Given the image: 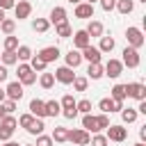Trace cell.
<instances>
[{"mask_svg":"<svg viewBox=\"0 0 146 146\" xmlns=\"http://www.w3.org/2000/svg\"><path fill=\"white\" fill-rule=\"evenodd\" d=\"M43 128H46L43 119H34V121H32V125L27 128V132H30V135H43Z\"/></svg>","mask_w":146,"mask_h":146,"instance_id":"cell-33","label":"cell"},{"mask_svg":"<svg viewBox=\"0 0 146 146\" xmlns=\"http://www.w3.org/2000/svg\"><path fill=\"white\" fill-rule=\"evenodd\" d=\"M30 114H32L34 119H43V116H46V100L32 98V100H30Z\"/></svg>","mask_w":146,"mask_h":146,"instance_id":"cell-13","label":"cell"},{"mask_svg":"<svg viewBox=\"0 0 146 146\" xmlns=\"http://www.w3.org/2000/svg\"><path fill=\"white\" fill-rule=\"evenodd\" d=\"M21 146H34V144H21Z\"/></svg>","mask_w":146,"mask_h":146,"instance_id":"cell-59","label":"cell"},{"mask_svg":"<svg viewBox=\"0 0 146 146\" xmlns=\"http://www.w3.org/2000/svg\"><path fill=\"white\" fill-rule=\"evenodd\" d=\"M114 7L119 9V14L128 16V14H132V9H135V0H116Z\"/></svg>","mask_w":146,"mask_h":146,"instance_id":"cell-22","label":"cell"},{"mask_svg":"<svg viewBox=\"0 0 146 146\" xmlns=\"http://www.w3.org/2000/svg\"><path fill=\"white\" fill-rule=\"evenodd\" d=\"M0 62H2V66H11V64H18L16 50H5V52L0 55Z\"/></svg>","mask_w":146,"mask_h":146,"instance_id":"cell-25","label":"cell"},{"mask_svg":"<svg viewBox=\"0 0 146 146\" xmlns=\"http://www.w3.org/2000/svg\"><path fill=\"white\" fill-rule=\"evenodd\" d=\"M59 55H62V52H59V48H57V46H46V48H41V50L36 52V57H39V59H43L46 64L55 62Z\"/></svg>","mask_w":146,"mask_h":146,"instance_id":"cell-8","label":"cell"},{"mask_svg":"<svg viewBox=\"0 0 146 146\" xmlns=\"http://www.w3.org/2000/svg\"><path fill=\"white\" fill-rule=\"evenodd\" d=\"M87 80H100L105 73H103V64H89V68H87Z\"/></svg>","mask_w":146,"mask_h":146,"instance_id":"cell-24","label":"cell"},{"mask_svg":"<svg viewBox=\"0 0 146 146\" xmlns=\"http://www.w3.org/2000/svg\"><path fill=\"white\" fill-rule=\"evenodd\" d=\"M5 18H7V16H5V11H2V9H0V23H2V21H5Z\"/></svg>","mask_w":146,"mask_h":146,"instance_id":"cell-54","label":"cell"},{"mask_svg":"<svg viewBox=\"0 0 146 146\" xmlns=\"http://www.w3.org/2000/svg\"><path fill=\"white\" fill-rule=\"evenodd\" d=\"M84 2H89V5H94V2H98V0H84Z\"/></svg>","mask_w":146,"mask_h":146,"instance_id":"cell-57","label":"cell"},{"mask_svg":"<svg viewBox=\"0 0 146 146\" xmlns=\"http://www.w3.org/2000/svg\"><path fill=\"white\" fill-rule=\"evenodd\" d=\"M71 5H80V2H84V0H68Z\"/></svg>","mask_w":146,"mask_h":146,"instance_id":"cell-55","label":"cell"},{"mask_svg":"<svg viewBox=\"0 0 146 146\" xmlns=\"http://www.w3.org/2000/svg\"><path fill=\"white\" fill-rule=\"evenodd\" d=\"M0 105H2V112H5V114H11V112L16 110V100H9V98H7V100H2Z\"/></svg>","mask_w":146,"mask_h":146,"instance_id":"cell-44","label":"cell"},{"mask_svg":"<svg viewBox=\"0 0 146 146\" xmlns=\"http://www.w3.org/2000/svg\"><path fill=\"white\" fill-rule=\"evenodd\" d=\"M103 73H105L107 78H119V75L123 73V64H121V59H110V62L103 66Z\"/></svg>","mask_w":146,"mask_h":146,"instance_id":"cell-9","label":"cell"},{"mask_svg":"<svg viewBox=\"0 0 146 146\" xmlns=\"http://www.w3.org/2000/svg\"><path fill=\"white\" fill-rule=\"evenodd\" d=\"M52 75H55V80H57V82H62V84H71V82H73V78H75L73 68H68V66H59Z\"/></svg>","mask_w":146,"mask_h":146,"instance_id":"cell-10","label":"cell"},{"mask_svg":"<svg viewBox=\"0 0 146 146\" xmlns=\"http://www.w3.org/2000/svg\"><path fill=\"white\" fill-rule=\"evenodd\" d=\"M62 114H64L66 119H75V116H78V110H75V107H73V110H62Z\"/></svg>","mask_w":146,"mask_h":146,"instance_id":"cell-49","label":"cell"},{"mask_svg":"<svg viewBox=\"0 0 146 146\" xmlns=\"http://www.w3.org/2000/svg\"><path fill=\"white\" fill-rule=\"evenodd\" d=\"M11 135H14V130H9V128H0V141H9Z\"/></svg>","mask_w":146,"mask_h":146,"instance_id":"cell-46","label":"cell"},{"mask_svg":"<svg viewBox=\"0 0 146 146\" xmlns=\"http://www.w3.org/2000/svg\"><path fill=\"white\" fill-rule=\"evenodd\" d=\"M39 84H41L43 89H52V84H55V75H52V73H46V71H43V73L39 75Z\"/></svg>","mask_w":146,"mask_h":146,"instance_id":"cell-30","label":"cell"},{"mask_svg":"<svg viewBox=\"0 0 146 146\" xmlns=\"http://www.w3.org/2000/svg\"><path fill=\"white\" fill-rule=\"evenodd\" d=\"M139 2H146V0H139Z\"/></svg>","mask_w":146,"mask_h":146,"instance_id":"cell-60","label":"cell"},{"mask_svg":"<svg viewBox=\"0 0 146 146\" xmlns=\"http://www.w3.org/2000/svg\"><path fill=\"white\" fill-rule=\"evenodd\" d=\"M50 139L57 141V144H64V141L68 139V128H55L52 135H50Z\"/></svg>","mask_w":146,"mask_h":146,"instance_id":"cell-27","label":"cell"},{"mask_svg":"<svg viewBox=\"0 0 146 146\" xmlns=\"http://www.w3.org/2000/svg\"><path fill=\"white\" fill-rule=\"evenodd\" d=\"M105 137H107V141H125L128 139V128H123V125H107L105 128Z\"/></svg>","mask_w":146,"mask_h":146,"instance_id":"cell-4","label":"cell"},{"mask_svg":"<svg viewBox=\"0 0 146 146\" xmlns=\"http://www.w3.org/2000/svg\"><path fill=\"white\" fill-rule=\"evenodd\" d=\"M125 94L135 100H146V87L141 82H128L125 84Z\"/></svg>","mask_w":146,"mask_h":146,"instance_id":"cell-6","label":"cell"},{"mask_svg":"<svg viewBox=\"0 0 146 146\" xmlns=\"http://www.w3.org/2000/svg\"><path fill=\"white\" fill-rule=\"evenodd\" d=\"M64 57H66V66H68V68H78V66L82 64V55H80V50H75V48H71Z\"/></svg>","mask_w":146,"mask_h":146,"instance_id":"cell-17","label":"cell"},{"mask_svg":"<svg viewBox=\"0 0 146 146\" xmlns=\"http://www.w3.org/2000/svg\"><path fill=\"white\" fill-rule=\"evenodd\" d=\"M0 30H2L7 36H9V34H14V30H16V21H14V18H5V21L0 23Z\"/></svg>","mask_w":146,"mask_h":146,"instance_id":"cell-34","label":"cell"},{"mask_svg":"<svg viewBox=\"0 0 146 146\" xmlns=\"http://www.w3.org/2000/svg\"><path fill=\"white\" fill-rule=\"evenodd\" d=\"M18 82L23 84V87H30V84H34L36 82V73L30 68V64H25V62H21L18 64Z\"/></svg>","mask_w":146,"mask_h":146,"instance_id":"cell-1","label":"cell"},{"mask_svg":"<svg viewBox=\"0 0 146 146\" xmlns=\"http://www.w3.org/2000/svg\"><path fill=\"white\" fill-rule=\"evenodd\" d=\"M82 130L87 132H98V123H96V116L94 114H82Z\"/></svg>","mask_w":146,"mask_h":146,"instance_id":"cell-19","label":"cell"},{"mask_svg":"<svg viewBox=\"0 0 146 146\" xmlns=\"http://www.w3.org/2000/svg\"><path fill=\"white\" fill-rule=\"evenodd\" d=\"M110 98L116 100V103H123V100L128 98V94H125V84H114V87L110 89Z\"/></svg>","mask_w":146,"mask_h":146,"instance_id":"cell-18","label":"cell"},{"mask_svg":"<svg viewBox=\"0 0 146 146\" xmlns=\"http://www.w3.org/2000/svg\"><path fill=\"white\" fill-rule=\"evenodd\" d=\"M52 144H55V141H52L48 135H36V144H34V146H52Z\"/></svg>","mask_w":146,"mask_h":146,"instance_id":"cell-45","label":"cell"},{"mask_svg":"<svg viewBox=\"0 0 146 146\" xmlns=\"http://www.w3.org/2000/svg\"><path fill=\"white\" fill-rule=\"evenodd\" d=\"M16 125H18V121H16L11 114H5V116L0 119V128H9V130H16Z\"/></svg>","mask_w":146,"mask_h":146,"instance_id":"cell-38","label":"cell"},{"mask_svg":"<svg viewBox=\"0 0 146 146\" xmlns=\"http://www.w3.org/2000/svg\"><path fill=\"white\" fill-rule=\"evenodd\" d=\"M7 75H9L7 66H2V64H0V82H5V80H7Z\"/></svg>","mask_w":146,"mask_h":146,"instance_id":"cell-50","label":"cell"},{"mask_svg":"<svg viewBox=\"0 0 146 146\" xmlns=\"http://www.w3.org/2000/svg\"><path fill=\"white\" fill-rule=\"evenodd\" d=\"M139 137H141V141H146V125L139 128Z\"/></svg>","mask_w":146,"mask_h":146,"instance_id":"cell-51","label":"cell"},{"mask_svg":"<svg viewBox=\"0 0 146 146\" xmlns=\"http://www.w3.org/2000/svg\"><path fill=\"white\" fill-rule=\"evenodd\" d=\"M139 62H141L139 50H135V48L125 46V48H123V59H121V64H123V66H128V68H137V66H139Z\"/></svg>","mask_w":146,"mask_h":146,"instance_id":"cell-3","label":"cell"},{"mask_svg":"<svg viewBox=\"0 0 146 146\" xmlns=\"http://www.w3.org/2000/svg\"><path fill=\"white\" fill-rule=\"evenodd\" d=\"M80 55H82V59H87L89 64H100V57H103V52L96 48V46H87V48H82L80 50Z\"/></svg>","mask_w":146,"mask_h":146,"instance_id":"cell-7","label":"cell"},{"mask_svg":"<svg viewBox=\"0 0 146 146\" xmlns=\"http://www.w3.org/2000/svg\"><path fill=\"white\" fill-rule=\"evenodd\" d=\"M57 114H62L59 100H46V116H57Z\"/></svg>","mask_w":146,"mask_h":146,"instance_id":"cell-26","label":"cell"},{"mask_svg":"<svg viewBox=\"0 0 146 146\" xmlns=\"http://www.w3.org/2000/svg\"><path fill=\"white\" fill-rule=\"evenodd\" d=\"M75 110H78L80 114H91V100H89V98L78 100V103H75Z\"/></svg>","mask_w":146,"mask_h":146,"instance_id":"cell-37","label":"cell"},{"mask_svg":"<svg viewBox=\"0 0 146 146\" xmlns=\"http://www.w3.org/2000/svg\"><path fill=\"white\" fill-rule=\"evenodd\" d=\"M89 139H91V135H89L87 130L75 128V130H68V139H66V141H71V144H75V146H87Z\"/></svg>","mask_w":146,"mask_h":146,"instance_id":"cell-5","label":"cell"},{"mask_svg":"<svg viewBox=\"0 0 146 146\" xmlns=\"http://www.w3.org/2000/svg\"><path fill=\"white\" fill-rule=\"evenodd\" d=\"M21 43H18V36H14V34H9V36H5V50H16Z\"/></svg>","mask_w":146,"mask_h":146,"instance_id":"cell-39","label":"cell"},{"mask_svg":"<svg viewBox=\"0 0 146 146\" xmlns=\"http://www.w3.org/2000/svg\"><path fill=\"white\" fill-rule=\"evenodd\" d=\"M135 146H146V144H144V141H137V144H135Z\"/></svg>","mask_w":146,"mask_h":146,"instance_id":"cell-56","label":"cell"},{"mask_svg":"<svg viewBox=\"0 0 146 146\" xmlns=\"http://www.w3.org/2000/svg\"><path fill=\"white\" fill-rule=\"evenodd\" d=\"M14 14H16L18 21H23V18H27V16L32 14V5H30L27 0H18V2L14 5Z\"/></svg>","mask_w":146,"mask_h":146,"instance_id":"cell-14","label":"cell"},{"mask_svg":"<svg viewBox=\"0 0 146 146\" xmlns=\"http://www.w3.org/2000/svg\"><path fill=\"white\" fill-rule=\"evenodd\" d=\"M2 100H7V94H5V89L0 87V103H2Z\"/></svg>","mask_w":146,"mask_h":146,"instance_id":"cell-52","label":"cell"},{"mask_svg":"<svg viewBox=\"0 0 146 146\" xmlns=\"http://www.w3.org/2000/svg\"><path fill=\"white\" fill-rule=\"evenodd\" d=\"M55 32H57V36H59V39H68V36L73 34V27L68 25V21H64V23L55 25Z\"/></svg>","mask_w":146,"mask_h":146,"instance_id":"cell-23","label":"cell"},{"mask_svg":"<svg viewBox=\"0 0 146 146\" xmlns=\"http://www.w3.org/2000/svg\"><path fill=\"white\" fill-rule=\"evenodd\" d=\"M71 84H73V89H75V91H87V87H89V80H87V78H80V75H75Z\"/></svg>","mask_w":146,"mask_h":146,"instance_id":"cell-36","label":"cell"},{"mask_svg":"<svg viewBox=\"0 0 146 146\" xmlns=\"http://www.w3.org/2000/svg\"><path fill=\"white\" fill-rule=\"evenodd\" d=\"M48 27H50V23H48V18H36V21H32V30L34 32H48Z\"/></svg>","mask_w":146,"mask_h":146,"instance_id":"cell-31","label":"cell"},{"mask_svg":"<svg viewBox=\"0 0 146 146\" xmlns=\"http://www.w3.org/2000/svg\"><path fill=\"white\" fill-rule=\"evenodd\" d=\"M137 110H132V107H128V110H121V119H123V123H135L137 121Z\"/></svg>","mask_w":146,"mask_h":146,"instance_id":"cell-32","label":"cell"},{"mask_svg":"<svg viewBox=\"0 0 146 146\" xmlns=\"http://www.w3.org/2000/svg\"><path fill=\"white\" fill-rule=\"evenodd\" d=\"M32 121H34V116H32L30 112H27V114H21V116H18V125H21V128H25V130H27V128L32 125Z\"/></svg>","mask_w":146,"mask_h":146,"instance_id":"cell-41","label":"cell"},{"mask_svg":"<svg viewBox=\"0 0 146 146\" xmlns=\"http://www.w3.org/2000/svg\"><path fill=\"white\" fill-rule=\"evenodd\" d=\"M75 103H78V100H75V98H73L71 94H66V96H64V98L59 100V105H62V110H73V107H75Z\"/></svg>","mask_w":146,"mask_h":146,"instance_id":"cell-40","label":"cell"},{"mask_svg":"<svg viewBox=\"0 0 146 146\" xmlns=\"http://www.w3.org/2000/svg\"><path fill=\"white\" fill-rule=\"evenodd\" d=\"M89 144H91V146H107L110 141H107V137H105V135H98V132H96V135L89 139Z\"/></svg>","mask_w":146,"mask_h":146,"instance_id":"cell-42","label":"cell"},{"mask_svg":"<svg viewBox=\"0 0 146 146\" xmlns=\"http://www.w3.org/2000/svg\"><path fill=\"white\" fill-rule=\"evenodd\" d=\"M5 94H7V98H9V100H16V103H18V100L23 98V94H25V91H23V84L16 80V82H9V84H7Z\"/></svg>","mask_w":146,"mask_h":146,"instance_id":"cell-11","label":"cell"},{"mask_svg":"<svg viewBox=\"0 0 146 146\" xmlns=\"http://www.w3.org/2000/svg\"><path fill=\"white\" fill-rule=\"evenodd\" d=\"M125 41H128L130 48L139 50V48L144 46V32H141L139 27H128V30H125Z\"/></svg>","mask_w":146,"mask_h":146,"instance_id":"cell-2","label":"cell"},{"mask_svg":"<svg viewBox=\"0 0 146 146\" xmlns=\"http://www.w3.org/2000/svg\"><path fill=\"white\" fill-rule=\"evenodd\" d=\"M98 2H100L103 11H112V9H114V5H116V0H98Z\"/></svg>","mask_w":146,"mask_h":146,"instance_id":"cell-47","label":"cell"},{"mask_svg":"<svg viewBox=\"0 0 146 146\" xmlns=\"http://www.w3.org/2000/svg\"><path fill=\"white\" fill-rule=\"evenodd\" d=\"M98 107H100L103 114H112V112H121V110H123V103H116V100H112V98H103V100L98 103Z\"/></svg>","mask_w":146,"mask_h":146,"instance_id":"cell-12","label":"cell"},{"mask_svg":"<svg viewBox=\"0 0 146 146\" xmlns=\"http://www.w3.org/2000/svg\"><path fill=\"white\" fill-rule=\"evenodd\" d=\"M75 18H94V5H89V2H80V5H75Z\"/></svg>","mask_w":146,"mask_h":146,"instance_id":"cell-16","label":"cell"},{"mask_svg":"<svg viewBox=\"0 0 146 146\" xmlns=\"http://www.w3.org/2000/svg\"><path fill=\"white\" fill-rule=\"evenodd\" d=\"M16 57H18V62H27V59H32V50L27 46H18L16 48Z\"/></svg>","mask_w":146,"mask_h":146,"instance_id":"cell-35","label":"cell"},{"mask_svg":"<svg viewBox=\"0 0 146 146\" xmlns=\"http://www.w3.org/2000/svg\"><path fill=\"white\" fill-rule=\"evenodd\" d=\"M103 30H105V27H103V23H100V21H94V18H91L84 32H87V34H89V39H91V36H103Z\"/></svg>","mask_w":146,"mask_h":146,"instance_id":"cell-21","label":"cell"},{"mask_svg":"<svg viewBox=\"0 0 146 146\" xmlns=\"http://www.w3.org/2000/svg\"><path fill=\"white\" fill-rule=\"evenodd\" d=\"M5 146H21V144H18V141H11V139H9V141H5Z\"/></svg>","mask_w":146,"mask_h":146,"instance_id":"cell-53","label":"cell"},{"mask_svg":"<svg viewBox=\"0 0 146 146\" xmlns=\"http://www.w3.org/2000/svg\"><path fill=\"white\" fill-rule=\"evenodd\" d=\"M46 66H48V64H46L43 59H39L36 55H32V59H30V68H32L34 73H43V71H46Z\"/></svg>","mask_w":146,"mask_h":146,"instance_id":"cell-29","label":"cell"},{"mask_svg":"<svg viewBox=\"0 0 146 146\" xmlns=\"http://www.w3.org/2000/svg\"><path fill=\"white\" fill-rule=\"evenodd\" d=\"M2 116H5V112H2V105H0V119H2Z\"/></svg>","mask_w":146,"mask_h":146,"instance_id":"cell-58","label":"cell"},{"mask_svg":"<svg viewBox=\"0 0 146 146\" xmlns=\"http://www.w3.org/2000/svg\"><path fill=\"white\" fill-rule=\"evenodd\" d=\"M73 36V48L75 50H82V48H87L89 43H91V39H89V34L84 32V30H78L75 34H71Z\"/></svg>","mask_w":146,"mask_h":146,"instance_id":"cell-15","label":"cell"},{"mask_svg":"<svg viewBox=\"0 0 146 146\" xmlns=\"http://www.w3.org/2000/svg\"><path fill=\"white\" fill-rule=\"evenodd\" d=\"M114 46H116V41H114L112 36H100V46H98V50H100V52H112Z\"/></svg>","mask_w":146,"mask_h":146,"instance_id":"cell-28","label":"cell"},{"mask_svg":"<svg viewBox=\"0 0 146 146\" xmlns=\"http://www.w3.org/2000/svg\"><path fill=\"white\" fill-rule=\"evenodd\" d=\"M64 21H66V9H64V7H52L48 23H55V25H59V23H64Z\"/></svg>","mask_w":146,"mask_h":146,"instance_id":"cell-20","label":"cell"},{"mask_svg":"<svg viewBox=\"0 0 146 146\" xmlns=\"http://www.w3.org/2000/svg\"><path fill=\"white\" fill-rule=\"evenodd\" d=\"M14 5H16L14 0H0V9H2V11H7V9H14Z\"/></svg>","mask_w":146,"mask_h":146,"instance_id":"cell-48","label":"cell"},{"mask_svg":"<svg viewBox=\"0 0 146 146\" xmlns=\"http://www.w3.org/2000/svg\"><path fill=\"white\" fill-rule=\"evenodd\" d=\"M96 123H98V132H100V130H105V128H107V125H110V116H107V114H103V112H100V114H98V116H96Z\"/></svg>","mask_w":146,"mask_h":146,"instance_id":"cell-43","label":"cell"}]
</instances>
